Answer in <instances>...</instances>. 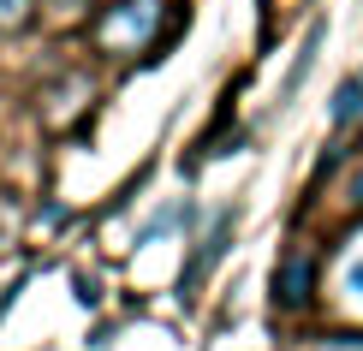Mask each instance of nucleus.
Returning <instances> with one entry per match:
<instances>
[{"instance_id":"f257e3e1","label":"nucleus","mask_w":363,"mask_h":351,"mask_svg":"<svg viewBox=\"0 0 363 351\" xmlns=\"http://www.w3.org/2000/svg\"><path fill=\"white\" fill-rule=\"evenodd\" d=\"M173 0H108L89 18V42L101 60H155L167 48L161 24H167Z\"/></svg>"},{"instance_id":"f03ea898","label":"nucleus","mask_w":363,"mask_h":351,"mask_svg":"<svg viewBox=\"0 0 363 351\" xmlns=\"http://www.w3.org/2000/svg\"><path fill=\"white\" fill-rule=\"evenodd\" d=\"M322 292H328V303H334L345 322H363V226H352V233L334 244V262H328Z\"/></svg>"},{"instance_id":"7ed1b4c3","label":"nucleus","mask_w":363,"mask_h":351,"mask_svg":"<svg viewBox=\"0 0 363 351\" xmlns=\"http://www.w3.org/2000/svg\"><path fill=\"white\" fill-rule=\"evenodd\" d=\"M233 226H238V208H220V215L203 226V238L191 244V262H185V280H179V298H196V292H203V280L220 268L226 244H233Z\"/></svg>"},{"instance_id":"20e7f679","label":"nucleus","mask_w":363,"mask_h":351,"mask_svg":"<svg viewBox=\"0 0 363 351\" xmlns=\"http://www.w3.org/2000/svg\"><path fill=\"white\" fill-rule=\"evenodd\" d=\"M315 256L310 250H286L280 256V268H274V310L286 316H298V310H310L315 303Z\"/></svg>"},{"instance_id":"39448f33","label":"nucleus","mask_w":363,"mask_h":351,"mask_svg":"<svg viewBox=\"0 0 363 351\" xmlns=\"http://www.w3.org/2000/svg\"><path fill=\"white\" fill-rule=\"evenodd\" d=\"M322 42H328V18H315V24L304 30V42H298V54H292V72L280 78V96H274V108H292V101H298L304 78L315 72V54H322Z\"/></svg>"},{"instance_id":"423d86ee","label":"nucleus","mask_w":363,"mask_h":351,"mask_svg":"<svg viewBox=\"0 0 363 351\" xmlns=\"http://www.w3.org/2000/svg\"><path fill=\"white\" fill-rule=\"evenodd\" d=\"M89 6H101V0H36V24L48 30H72L89 18Z\"/></svg>"},{"instance_id":"0eeeda50","label":"nucleus","mask_w":363,"mask_h":351,"mask_svg":"<svg viewBox=\"0 0 363 351\" xmlns=\"http://www.w3.org/2000/svg\"><path fill=\"white\" fill-rule=\"evenodd\" d=\"M328 119H334V131H345V126H357V119H363V72L334 89V108H328Z\"/></svg>"},{"instance_id":"6e6552de","label":"nucleus","mask_w":363,"mask_h":351,"mask_svg":"<svg viewBox=\"0 0 363 351\" xmlns=\"http://www.w3.org/2000/svg\"><path fill=\"white\" fill-rule=\"evenodd\" d=\"M185 221H191V203H185V196H173V203L161 208V215H149V226L138 233V244H155V238H167V233H179Z\"/></svg>"},{"instance_id":"1a4fd4ad","label":"nucleus","mask_w":363,"mask_h":351,"mask_svg":"<svg viewBox=\"0 0 363 351\" xmlns=\"http://www.w3.org/2000/svg\"><path fill=\"white\" fill-rule=\"evenodd\" d=\"M36 24V0H0V36H18Z\"/></svg>"},{"instance_id":"9d476101","label":"nucleus","mask_w":363,"mask_h":351,"mask_svg":"<svg viewBox=\"0 0 363 351\" xmlns=\"http://www.w3.org/2000/svg\"><path fill=\"white\" fill-rule=\"evenodd\" d=\"M322 351H363V333H328Z\"/></svg>"},{"instance_id":"9b49d317","label":"nucleus","mask_w":363,"mask_h":351,"mask_svg":"<svg viewBox=\"0 0 363 351\" xmlns=\"http://www.w3.org/2000/svg\"><path fill=\"white\" fill-rule=\"evenodd\" d=\"M345 203H352V208H363V167H357L352 179H345Z\"/></svg>"}]
</instances>
